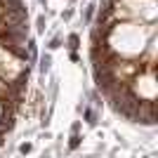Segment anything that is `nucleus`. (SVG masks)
<instances>
[{"label": "nucleus", "mask_w": 158, "mask_h": 158, "mask_svg": "<svg viewBox=\"0 0 158 158\" xmlns=\"http://www.w3.org/2000/svg\"><path fill=\"white\" fill-rule=\"evenodd\" d=\"M158 0H106L95 31V76L116 111L154 123Z\"/></svg>", "instance_id": "obj_1"}, {"label": "nucleus", "mask_w": 158, "mask_h": 158, "mask_svg": "<svg viewBox=\"0 0 158 158\" xmlns=\"http://www.w3.org/2000/svg\"><path fill=\"white\" fill-rule=\"evenodd\" d=\"M68 43H71L68 47H71V50H76V47H78V35H71V38H68Z\"/></svg>", "instance_id": "obj_2"}, {"label": "nucleus", "mask_w": 158, "mask_h": 158, "mask_svg": "<svg viewBox=\"0 0 158 158\" xmlns=\"http://www.w3.org/2000/svg\"><path fill=\"white\" fill-rule=\"evenodd\" d=\"M78 142H80V137H73V139H71V149H76V146H78Z\"/></svg>", "instance_id": "obj_3"}]
</instances>
